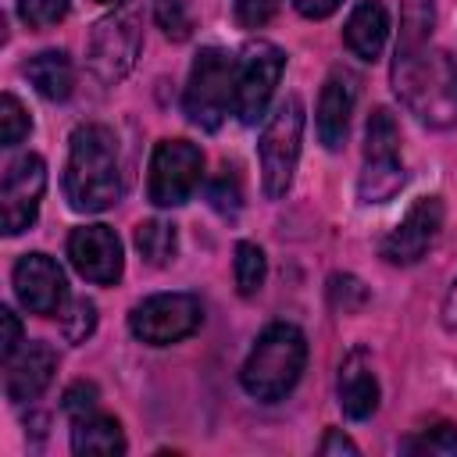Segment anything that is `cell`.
<instances>
[{"mask_svg": "<svg viewBox=\"0 0 457 457\" xmlns=\"http://www.w3.org/2000/svg\"><path fill=\"white\" fill-rule=\"evenodd\" d=\"M29 129H32V121H29L21 100L14 93H4L0 96V143L4 146H18L29 136Z\"/></svg>", "mask_w": 457, "mask_h": 457, "instance_id": "obj_27", "label": "cell"}, {"mask_svg": "<svg viewBox=\"0 0 457 457\" xmlns=\"http://www.w3.org/2000/svg\"><path fill=\"white\" fill-rule=\"evenodd\" d=\"M11 282H14V293H18V303L29 311V314H39V318H50L64 307L68 300V286H64V271L54 257L46 253H25L14 271H11Z\"/></svg>", "mask_w": 457, "mask_h": 457, "instance_id": "obj_13", "label": "cell"}, {"mask_svg": "<svg viewBox=\"0 0 457 457\" xmlns=\"http://www.w3.org/2000/svg\"><path fill=\"white\" fill-rule=\"evenodd\" d=\"M154 21L175 43L189 39V32H193V18H189V11H186L182 0H154Z\"/></svg>", "mask_w": 457, "mask_h": 457, "instance_id": "obj_28", "label": "cell"}, {"mask_svg": "<svg viewBox=\"0 0 457 457\" xmlns=\"http://www.w3.org/2000/svg\"><path fill=\"white\" fill-rule=\"evenodd\" d=\"M407 171L400 154H364V168L357 179V200L361 204H386L400 193Z\"/></svg>", "mask_w": 457, "mask_h": 457, "instance_id": "obj_19", "label": "cell"}, {"mask_svg": "<svg viewBox=\"0 0 457 457\" xmlns=\"http://www.w3.org/2000/svg\"><path fill=\"white\" fill-rule=\"evenodd\" d=\"M204 179V154L189 139H161L150 154L146 193L157 207H182Z\"/></svg>", "mask_w": 457, "mask_h": 457, "instance_id": "obj_8", "label": "cell"}, {"mask_svg": "<svg viewBox=\"0 0 457 457\" xmlns=\"http://www.w3.org/2000/svg\"><path fill=\"white\" fill-rule=\"evenodd\" d=\"M393 93L428 129L457 121V61L432 36H400L393 50Z\"/></svg>", "mask_w": 457, "mask_h": 457, "instance_id": "obj_1", "label": "cell"}, {"mask_svg": "<svg viewBox=\"0 0 457 457\" xmlns=\"http://www.w3.org/2000/svg\"><path fill=\"white\" fill-rule=\"evenodd\" d=\"M436 7L432 0H403L400 4V32L407 36H432Z\"/></svg>", "mask_w": 457, "mask_h": 457, "instance_id": "obj_32", "label": "cell"}, {"mask_svg": "<svg viewBox=\"0 0 457 457\" xmlns=\"http://www.w3.org/2000/svg\"><path fill=\"white\" fill-rule=\"evenodd\" d=\"M328 303L339 314H357L368 303V286L357 275H332L328 278Z\"/></svg>", "mask_w": 457, "mask_h": 457, "instance_id": "obj_26", "label": "cell"}, {"mask_svg": "<svg viewBox=\"0 0 457 457\" xmlns=\"http://www.w3.org/2000/svg\"><path fill=\"white\" fill-rule=\"evenodd\" d=\"M96 4H121V0H96Z\"/></svg>", "mask_w": 457, "mask_h": 457, "instance_id": "obj_38", "label": "cell"}, {"mask_svg": "<svg viewBox=\"0 0 457 457\" xmlns=\"http://www.w3.org/2000/svg\"><path fill=\"white\" fill-rule=\"evenodd\" d=\"M439 321H443V328L457 332V278L450 282V289H446V296H443V307H439Z\"/></svg>", "mask_w": 457, "mask_h": 457, "instance_id": "obj_37", "label": "cell"}, {"mask_svg": "<svg viewBox=\"0 0 457 457\" xmlns=\"http://www.w3.org/2000/svg\"><path fill=\"white\" fill-rule=\"evenodd\" d=\"M278 0H236V21L243 29H261L275 18Z\"/></svg>", "mask_w": 457, "mask_h": 457, "instance_id": "obj_33", "label": "cell"}, {"mask_svg": "<svg viewBox=\"0 0 457 457\" xmlns=\"http://www.w3.org/2000/svg\"><path fill=\"white\" fill-rule=\"evenodd\" d=\"M4 364H7V368H4V371H7V375H4L7 400H14V403H29V400H36V396L54 382L57 353H54L50 343L32 339V343L18 346V353L7 357Z\"/></svg>", "mask_w": 457, "mask_h": 457, "instance_id": "obj_14", "label": "cell"}, {"mask_svg": "<svg viewBox=\"0 0 457 457\" xmlns=\"http://www.w3.org/2000/svg\"><path fill=\"white\" fill-rule=\"evenodd\" d=\"M389 39V11L382 0H357L346 25H343V43L353 57L361 61H378L382 46Z\"/></svg>", "mask_w": 457, "mask_h": 457, "instance_id": "obj_17", "label": "cell"}, {"mask_svg": "<svg viewBox=\"0 0 457 457\" xmlns=\"http://www.w3.org/2000/svg\"><path fill=\"white\" fill-rule=\"evenodd\" d=\"M353 100H357V82L350 71H332L321 86L318 96V111H314V125H318V139L325 150H339L350 129V114H353Z\"/></svg>", "mask_w": 457, "mask_h": 457, "instance_id": "obj_15", "label": "cell"}, {"mask_svg": "<svg viewBox=\"0 0 457 457\" xmlns=\"http://www.w3.org/2000/svg\"><path fill=\"white\" fill-rule=\"evenodd\" d=\"M18 14L29 29H50L68 14V0H18Z\"/></svg>", "mask_w": 457, "mask_h": 457, "instance_id": "obj_30", "label": "cell"}, {"mask_svg": "<svg viewBox=\"0 0 457 457\" xmlns=\"http://www.w3.org/2000/svg\"><path fill=\"white\" fill-rule=\"evenodd\" d=\"M318 450H321V453H325V457H328V453H357V443H353V439H350V436H343V432H339V428H328V432H325V439H321V446H318Z\"/></svg>", "mask_w": 457, "mask_h": 457, "instance_id": "obj_35", "label": "cell"}, {"mask_svg": "<svg viewBox=\"0 0 457 457\" xmlns=\"http://www.w3.org/2000/svg\"><path fill=\"white\" fill-rule=\"evenodd\" d=\"M336 393H339L343 414L353 418V421H364V418H371L378 411V378H375L371 361H368V353L361 346L343 357Z\"/></svg>", "mask_w": 457, "mask_h": 457, "instance_id": "obj_16", "label": "cell"}, {"mask_svg": "<svg viewBox=\"0 0 457 457\" xmlns=\"http://www.w3.org/2000/svg\"><path fill=\"white\" fill-rule=\"evenodd\" d=\"M403 453H432V457H457V425L439 421L432 428H421L418 436H407L400 443Z\"/></svg>", "mask_w": 457, "mask_h": 457, "instance_id": "obj_23", "label": "cell"}, {"mask_svg": "<svg viewBox=\"0 0 457 457\" xmlns=\"http://www.w3.org/2000/svg\"><path fill=\"white\" fill-rule=\"evenodd\" d=\"M364 154H400V125L386 107H375L368 118Z\"/></svg>", "mask_w": 457, "mask_h": 457, "instance_id": "obj_25", "label": "cell"}, {"mask_svg": "<svg viewBox=\"0 0 457 457\" xmlns=\"http://www.w3.org/2000/svg\"><path fill=\"white\" fill-rule=\"evenodd\" d=\"M136 250L139 257L150 264V268H164L175 261V250H179V232L171 221H161V218H150V221H139L136 225Z\"/></svg>", "mask_w": 457, "mask_h": 457, "instance_id": "obj_21", "label": "cell"}, {"mask_svg": "<svg viewBox=\"0 0 457 457\" xmlns=\"http://www.w3.org/2000/svg\"><path fill=\"white\" fill-rule=\"evenodd\" d=\"M232 100H236V61L218 46H204L189 68V82L182 96L186 118L214 132L225 121Z\"/></svg>", "mask_w": 457, "mask_h": 457, "instance_id": "obj_4", "label": "cell"}, {"mask_svg": "<svg viewBox=\"0 0 457 457\" xmlns=\"http://www.w3.org/2000/svg\"><path fill=\"white\" fill-rule=\"evenodd\" d=\"M96 407H100V393H96L93 382H71V386L64 389V396H61V411H64L71 421H82V418L96 414Z\"/></svg>", "mask_w": 457, "mask_h": 457, "instance_id": "obj_29", "label": "cell"}, {"mask_svg": "<svg viewBox=\"0 0 457 457\" xmlns=\"http://www.w3.org/2000/svg\"><path fill=\"white\" fill-rule=\"evenodd\" d=\"M25 79L43 100H68L75 89V68L64 50H39L25 61Z\"/></svg>", "mask_w": 457, "mask_h": 457, "instance_id": "obj_18", "label": "cell"}, {"mask_svg": "<svg viewBox=\"0 0 457 457\" xmlns=\"http://www.w3.org/2000/svg\"><path fill=\"white\" fill-rule=\"evenodd\" d=\"M303 364H307L303 332L296 325H289V321H275L257 336L253 350L246 353L239 382L253 400L275 403L300 382Z\"/></svg>", "mask_w": 457, "mask_h": 457, "instance_id": "obj_3", "label": "cell"}, {"mask_svg": "<svg viewBox=\"0 0 457 457\" xmlns=\"http://www.w3.org/2000/svg\"><path fill=\"white\" fill-rule=\"evenodd\" d=\"M125 432H121V425L114 421V418H107V414H89V418H82V421H71V450L75 453H104V457H111V453H125Z\"/></svg>", "mask_w": 457, "mask_h": 457, "instance_id": "obj_20", "label": "cell"}, {"mask_svg": "<svg viewBox=\"0 0 457 457\" xmlns=\"http://www.w3.org/2000/svg\"><path fill=\"white\" fill-rule=\"evenodd\" d=\"M68 257L75 264V271L86 282L96 286H114L125 271V253H121V239L114 228L107 225H82L68 236Z\"/></svg>", "mask_w": 457, "mask_h": 457, "instance_id": "obj_12", "label": "cell"}, {"mask_svg": "<svg viewBox=\"0 0 457 457\" xmlns=\"http://www.w3.org/2000/svg\"><path fill=\"white\" fill-rule=\"evenodd\" d=\"M339 4H343V0H293V7H296L303 18H311V21L328 18V14H332Z\"/></svg>", "mask_w": 457, "mask_h": 457, "instance_id": "obj_36", "label": "cell"}, {"mask_svg": "<svg viewBox=\"0 0 457 457\" xmlns=\"http://www.w3.org/2000/svg\"><path fill=\"white\" fill-rule=\"evenodd\" d=\"M300 139H303V104L300 96H286L261 132V186L268 200L289 193L300 161Z\"/></svg>", "mask_w": 457, "mask_h": 457, "instance_id": "obj_5", "label": "cell"}, {"mask_svg": "<svg viewBox=\"0 0 457 457\" xmlns=\"http://www.w3.org/2000/svg\"><path fill=\"white\" fill-rule=\"evenodd\" d=\"M282 68H286V54L275 43L257 39L243 46L236 61V100H232V111L243 125H257L264 118L275 86L282 79Z\"/></svg>", "mask_w": 457, "mask_h": 457, "instance_id": "obj_6", "label": "cell"}, {"mask_svg": "<svg viewBox=\"0 0 457 457\" xmlns=\"http://www.w3.org/2000/svg\"><path fill=\"white\" fill-rule=\"evenodd\" d=\"M268 275V257L257 243H239L236 246V289L239 296H257Z\"/></svg>", "mask_w": 457, "mask_h": 457, "instance_id": "obj_22", "label": "cell"}, {"mask_svg": "<svg viewBox=\"0 0 457 457\" xmlns=\"http://www.w3.org/2000/svg\"><path fill=\"white\" fill-rule=\"evenodd\" d=\"M18 346H21V325H18V318H14L11 307H0V357L4 361L14 357Z\"/></svg>", "mask_w": 457, "mask_h": 457, "instance_id": "obj_34", "label": "cell"}, {"mask_svg": "<svg viewBox=\"0 0 457 457\" xmlns=\"http://www.w3.org/2000/svg\"><path fill=\"white\" fill-rule=\"evenodd\" d=\"M57 321H61V332L68 343H86L96 328V303L86 296L64 300V307L57 311Z\"/></svg>", "mask_w": 457, "mask_h": 457, "instance_id": "obj_24", "label": "cell"}, {"mask_svg": "<svg viewBox=\"0 0 457 457\" xmlns=\"http://www.w3.org/2000/svg\"><path fill=\"white\" fill-rule=\"evenodd\" d=\"M64 196L71 211L96 214L118 204L121 196V157H118V136L100 125H79L71 132L68 164H64Z\"/></svg>", "mask_w": 457, "mask_h": 457, "instance_id": "obj_2", "label": "cell"}, {"mask_svg": "<svg viewBox=\"0 0 457 457\" xmlns=\"http://www.w3.org/2000/svg\"><path fill=\"white\" fill-rule=\"evenodd\" d=\"M443 228V200L439 196H418L407 214L396 221V228L382 239V261L389 264H418Z\"/></svg>", "mask_w": 457, "mask_h": 457, "instance_id": "obj_11", "label": "cell"}, {"mask_svg": "<svg viewBox=\"0 0 457 457\" xmlns=\"http://www.w3.org/2000/svg\"><path fill=\"white\" fill-rule=\"evenodd\" d=\"M207 200H211V207L221 211V214L239 211L243 189H239V175H236V168H221V175H218V179L211 182V189H207Z\"/></svg>", "mask_w": 457, "mask_h": 457, "instance_id": "obj_31", "label": "cell"}, {"mask_svg": "<svg viewBox=\"0 0 457 457\" xmlns=\"http://www.w3.org/2000/svg\"><path fill=\"white\" fill-rule=\"evenodd\" d=\"M139 50H143V29H139L136 14L118 11V14L100 18L96 29L89 32L86 64L104 86H114L132 71Z\"/></svg>", "mask_w": 457, "mask_h": 457, "instance_id": "obj_9", "label": "cell"}, {"mask_svg": "<svg viewBox=\"0 0 457 457\" xmlns=\"http://www.w3.org/2000/svg\"><path fill=\"white\" fill-rule=\"evenodd\" d=\"M204 321V307L193 293H154L132 307L129 328L146 346H171L193 336Z\"/></svg>", "mask_w": 457, "mask_h": 457, "instance_id": "obj_7", "label": "cell"}, {"mask_svg": "<svg viewBox=\"0 0 457 457\" xmlns=\"http://www.w3.org/2000/svg\"><path fill=\"white\" fill-rule=\"evenodd\" d=\"M43 189H46V164L39 154H21L18 161L7 164L0 182V225L7 236H18L36 221Z\"/></svg>", "mask_w": 457, "mask_h": 457, "instance_id": "obj_10", "label": "cell"}]
</instances>
